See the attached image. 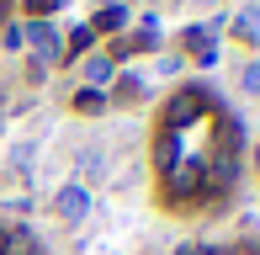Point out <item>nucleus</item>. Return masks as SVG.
<instances>
[{
  "label": "nucleus",
  "mask_w": 260,
  "mask_h": 255,
  "mask_svg": "<svg viewBox=\"0 0 260 255\" xmlns=\"http://www.w3.org/2000/svg\"><path fill=\"white\" fill-rule=\"evenodd\" d=\"M207 107H212L207 90H175L170 107H165V128H175V133H181V128H186V122H197Z\"/></svg>",
  "instance_id": "nucleus-1"
},
{
  "label": "nucleus",
  "mask_w": 260,
  "mask_h": 255,
  "mask_svg": "<svg viewBox=\"0 0 260 255\" xmlns=\"http://www.w3.org/2000/svg\"><path fill=\"white\" fill-rule=\"evenodd\" d=\"M207 186V165H175L170 176H165V192H170V202H181V197L202 192Z\"/></svg>",
  "instance_id": "nucleus-2"
},
{
  "label": "nucleus",
  "mask_w": 260,
  "mask_h": 255,
  "mask_svg": "<svg viewBox=\"0 0 260 255\" xmlns=\"http://www.w3.org/2000/svg\"><path fill=\"white\" fill-rule=\"evenodd\" d=\"M27 43L38 48V64H58V59H64V43H58L53 21H32V27H27Z\"/></svg>",
  "instance_id": "nucleus-3"
},
{
  "label": "nucleus",
  "mask_w": 260,
  "mask_h": 255,
  "mask_svg": "<svg viewBox=\"0 0 260 255\" xmlns=\"http://www.w3.org/2000/svg\"><path fill=\"white\" fill-rule=\"evenodd\" d=\"M53 213L69 218V224H75V218H85V213H90V192H85V186H64V192L53 197Z\"/></svg>",
  "instance_id": "nucleus-4"
},
{
  "label": "nucleus",
  "mask_w": 260,
  "mask_h": 255,
  "mask_svg": "<svg viewBox=\"0 0 260 255\" xmlns=\"http://www.w3.org/2000/svg\"><path fill=\"white\" fill-rule=\"evenodd\" d=\"M154 160H159V170H165V176H170V170L181 165V133H175V128H165V133H159V149H154Z\"/></svg>",
  "instance_id": "nucleus-5"
},
{
  "label": "nucleus",
  "mask_w": 260,
  "mask_h": 255,
  "mask_svg": "<svg viewBox=\"0 0 260 255\" xmlns=\"http://www.w3.org/2000/svg\"><path fill=\"white\" fill-rule=\"evenodd\" d=\"M85 80H90V90H106L117 80V64L106 59V53H96V59H85Z\"/></svg>",
  "instance_id": "nucleus-6"
},
{
  "label": "nucleus",
  "mask_w": 260,
  "mask_h": 255,
  "mask_svg": "<svg viewBox=\"0 0 260 255\" xmlns=\"http://www.w3.org/2000/svg\"><path fill=\"white\" fill-rule=\"evenodd\" d=\"M122 27H127V11H122V6H101L96 21H90V32H106V38H117Z\"/></svg>",
  "instance_id": "nucleus-7"
},
{
  "label": "nucleus",
  "mask_w": 260,
  "mask_h": 255,
  "mask_svg": "<svg viewBox=\"0 0 260 255\" xmlns=\"http://www.w3.org/2000/svg\"><path fill=\"white\" fill-rule=\"evenodd\" d=\"M154 21H159V16H144V27L127 38V43H133V53H154V48H159V27H154Z\"/></svg>",
  "instance_id": "nucleus-8"
},
{
  "label": "nucleus",
  "mask_w": 260,
  "mask_h": 255,
  "mask_svg": "<svg viewBox=\"0 0 260 255\" xmlns=\"http://www.w3.org/2000/svg\"><path fill=\"white\" fill-rule=\"evenodd\" d=\"M0 250H6V255H38V239H32L27 229H11V234L0 239Z\"/></svg>",
  "instance_id": "nucleus-9"
},
{
  "label": "nucleus",
  "mask_w": 260,
  "mask_h": 255,
  "mask_svg": "<svg viewBox=\"0 0 260 255\" xmlns=\"http://www.w3.org/2000/svg\"><path fill=\"white\" fill-rule=\"evenodd\" d=\"M75 112H80V117H96V112H106V90H80V96H75Z\"/></svg>",
  "instance_id": "nucleus-10"
},
{
  "label": "nucleus",
  "mask_w": 260,
  "mask_h": 255,
  "mask_svg": "<svg viewBox=\"0 0 260 255\" xmlns=\"http://www.w3.org/2000/svg\"><path fill=\"white\" fill-rule=\"evenodd\" d=\"M90 43H96V32H90V21H85V27H75V32H69V43H64V59H80V53H85Z\"/></svg>",
  "instance_id": "nucleus-11"
},
{
  "label": "nucleus",
  "mask_w": 260,
  "mask_h": 255,
  "mask_svg": "<svg viewBox=\"0 0 260 255\" xmlns=\"http://www.w3.org/2000/svg\"><path fill=\"white\" fill-rule=\"evenodd\" d=\"M58 6H64V0H21V11H27L32 21H48V16H53Z\"/></svg>",
  "instance_id": "nucleus-12"
},
{
  "label": "nucleus",
  "mask_w": 260,
  "mask_h": 255,
  "mask_svg": "<svg viewBox=\"0 0 260 255\" xmlns=\"http://www.w3.org/2000/svg\"><path fill=\"white\" fill-rule=\"evenodd\" d=\"M181 48H191V53H202V48H212L207 27H186V32H181Z\"/></svg>",
  "instance_id": "nucleus-13"
},
{
  "label": "nucleus",
  "mask_w": 260,
  "mask_h": 255,
  "mask_svg": "<svg viewBox=\"0 0 260 255\" xmlns=\"http://www.w3.org/2000/svg\"><path fill=\"white\" fill-rule=\"evenodd\" d=\"M0 43H6V48H27V27H16V21H11V27L0 32Z\"/></svg>",
  "instance_id": "nucleus-14"
},
{
  "label": "nucleus",
  "mask_w": 260,
  "mask_h": 255,
  "mask_svg": "<svg viewBox=\"0 0 260 255\" xmlns=\"http://www.w3.org/2000/svg\"><path fill=\"white\" fill-rule=\"evenodd\" d=\"M117 96H122V101L144 96V80H138V75H122V85H117Z\"/></svg>",
  "instance_id": "nucleus-15"
},
{
  "label": "nucleus",
  "mask_w": 260,
  "mask_h": 255,
  "mask_svg": "<svg viewBox=\"0 0 260 255\" xmlns=\"http://www.w3.org/2000/svg\"><path fill=\"white\" fill-rule=\"evenodd\" d=\"M239 38H260V11H250V16L239 21Z\"/></svg>",
  "instance_id": "nucleus-16"
},
{
  "label": "nucleus",
  "mask_w": 260,
  "mask_h": 255,
  "mask_svg": "<svg viewBox=\"0 0 260 255\" xmlns=\"http://www.w3.org/2000/svg\"><path fill=\"white\" fill-rule=\"evenodd\" d=\"M239 85L250 90V96H260V64H250V69H244V80H239Z\"/></svg>",
  "instance_id": "nucleus-17"
},
{
  "label": "nucleus",
  "mask_w": 260,
  "mask_h": 255,
  "mask_svg": "<svg viewBox=\"0 0 260 255\" xmlns=\"http://www.w3.org/2000/svg\"><path fill=\"white\" fill-rule=\"evenodd\" d=\"M175 255H202V250H197V245H181V250H175Z\"/></svg>",
  "instance_id": "nucleus-18"
}]
</instances>
